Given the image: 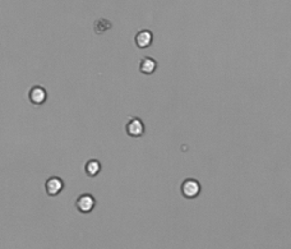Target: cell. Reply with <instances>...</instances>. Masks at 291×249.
Returning <instances> with one entry per match:
<instances>
[{"label": "cell", "instance_id": "ba28073f", "mask_svg": "<svg viewBox=\"0 0 291 249\" xmlns=\"http://www.w3.org/2000/svg\"><path fill=\"white\" fill-rule=\"evenodd\" d=\"M84 171L90 178H95L98 175V172L101 171V164L97 160H88L84 165Z\"/></svg>", "mask_w": 291, "mask_h": 249}, {"label": "cell", "instance_id": "9c48e42d", "mask_svg": "<svg viewBox=\"0 0 291 249\" xmlns=\"http://www.w3.org/2000/svg\"><path fill=\"white\" fill-rule=\"evenodd\" d=\"M111 28V22L105 19V18H100L97 21L95 22V25H93V30L97 35H102V33H105L107 30Z\"/></svg>", "mask_w": 291, "mask_h": 249}, {"label": "cell", "instance_id": "5b68a950", "mask_svg": "<svg viewBox=\"0 0 291 249\" xmlns=\"http://www.w3.org/2000/svg\"><path fill=\"white\" fill-rule=\"evenodd\" d=\"M45 189L49 196H58L64 189V182L58 176H50L45 183Z\"/></svg>", "mask_w": 291, "mask_h": 249}, {"label": "cell", "instance_id": "8992f818", "mask_svg": "<svg viewBox=\"0 0 291 249\" xmlns=\"http://www.w3.org/2000/svg\"><path fill=\"white\" fill-rule=\"evenodd\" d=\"M28 98L33 105H41L47 98V92L41 86H33L28 92Z\"/></svg>", "mask_w": 291, "mask_h": 249}, {"label": "cell", "instance_id": "6da1fadb", "mask_svg": "<svg viewBox=\"0 0 291 249\" xmlns=\"http://www.w3.org/2000/svg\"><path fill=\"white\" fill-rule=\"evenodd\" d=\"M200 183L196 179H185L184 182L182 183V187H180V192L185 198H196V197L199 196L200 193Z\"/></svg>", "mask_w": 291, "mask_h": 249}, {"label": "cell", "instance_id": "3957f363", "mask_svg": "<svg viewBox=\"0 0 291 249\" xmlns=\"http://www.w3.org/2000/svg\"><path fill=\"white\" fill-rule=\"evenodd\" d=\"M96 206V200L93 198V196L88 193L81 194L76 201V207L79 212L82 214H90Z\"/></svg>", "mask_w": 291, "mask_h": 249}, {"label": "cell", "instance_id": "277c9868", "mask_svg": "<svg viewBox=\"0 0 291 249\" xmlns=\"http://www.w3.org/2000/svg\"><path fill=\"white\" fill-rule=\"evenodd\" d=\"M153 40V35L150 30H140L134 36V42L139 49H147L150 47Z\"/></svg>", "mask_w": 291, "mask_h": 249}, {"label": "cell", "instance_id": "7a4b0ae2", "mask_svg": "<svg viewBox=\"0 0 291 249\" xmlns=\"http://www.w3.org/2000/svg\"><path fill=\"white\" fill-rule=\"evenodd\" d=\"M125 130L126 134L129 136V137L133 138H138L142 137L144 133V124L143 122L137 118V116H130L129 120H128V123L125 125Z\"/></svg>", "mask_w": 291, "mask_h": 249}, {"label": "cell", "instance_id": "52a82bcc", "mask_svg": "<svg viewBox=\"0 0 291 249\" xmlns=\"http://www.w3.org/2000/svg\"><path fill=\"white\" fill-rule=\"evenodd\" d=\"M157 69V62L151 56H143L139 62V70L143 74H152Z\"/></svg>", "mask_w": 291, "mask_h": 249}]
</instances>
